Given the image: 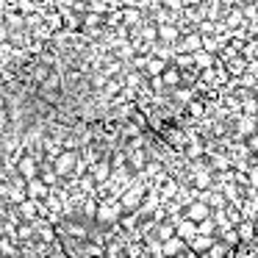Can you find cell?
Instances as JSON below:
<instances>
[{
	"instance_id": "cell-1",
	"label": "cell",
	"mask_w": 258,
	"mask_h": 258,
	"mask_svg": "<svg viewBox=\"0 0 258 258\" xmlns=\"http://www.w3.org/2000/svg\"><path fill=\"white\" fill-rule=\"evenodd\" d=\"M78 167V156H75V150H64L56 156V164H53V169H56L58 175H67L73 172V169Z\"/></svg>"
},
{
	"instance_id": "cell-2",
	"label": "cell",
	"mask_w": 258,
	"mask_h": 258,
	"mask_svg": "<svg viewBox=\"0 0 258 258\" xmlns=\"http://www.w3.org/2000/svg\"><path fill=\"white\" fill-rule=\"evenodd\" d=\"M208 208H211V206H206V203H200V200L191 203V206L186 208V219H191L195 225L206 222V219H208Z\"/></svg>"
},
{
	"instance_id": "cell-3",
	"label": "cell",
	"mask_w": 258,
	"mask_h": 258,
	"mask_svg": "<svg viewBox=\"0 0 258 258\" xmlns=\"http://www.w3.org/2000/svg\"><path fill=\"white\" fill-rule=\"evenodd\" d=\"M186 244H189V241H183L180 236H175V239H169V241L161 244V252L167 258H175V255H180V252H186Z\"/></svg>"
},
{
	"instance_id": "cell-4",
	"label": "cell",
	"mask_w": 258,
	"mask_h": 258,
	"mask_svg": "<svg viewBox=\"0 0 258 258\" xmlns=\"http://www.w3.org/2000/svg\"><path fill=\"white\" fill-rule=\"evenodd\" d=\"M47 189H50V186H47L45 180H39V178L25 183V191H28L31 200H42V197H47Z\"/></svg>"
},
{
	"instance_id": "cell-5",
	"label": "cell",
	"mask_w": 258,
	"mask_h": 258,
	"mask_svg": "<svg viewBox=\"0 0 258 258\" xmlns=\"http://www.w3.org/2000/svg\"><path fill=\"white\" fill-rule=\"evenodd\" d=\"M169 64H172V61H167V58L150 56V64H147V75H150V78H161V75L169 70Z\"/></svg>"
},
{
	"instance_id": "cell-6",
	"label": "cell",
	"mask_w": 258,
	"mask_h": 258,
	"mask_svg": "<svg viewBox=\"0 0 258 258\" xmlns=\"http://www.w3.org/2000/svg\"><path fill=\"white\" fill-rule=\"evenodd\" d=\"M161 81H164V86H178L180 81H183V70H178L175 64H169V70L161 75Z\"/></svg>"
},
{
	"instance_id": "cell-7",
	"label": "cell",
	"mask_w": 258,
	"mask_h": 258,
	"mask_svg": "<svg viewBox=\"0 0 258 258\" xmlns=\"http://www.w3.org/2000/svg\"><path fill=\"white\" fill-rule=\"evenodd\" d=\"M214 53H208V50H200V53H195V64H197V70H203V73H208V70L214 67Z\"/></svg>"
},
{
	"instance_id": "cell-8",
	"label": "cell",
	"mask_w": 258,
	"mask_h": 258,
	"mask_svg": "<svg viewBox=\"0 0 258 258\" xmlns=\"http://www.w3.org/2000/svg\"><path fill=\"white\" fill-rule=\"evenodd\" d=\"M178 236H180V239H183V241H195L197 239V225L195 222H191V219H186V222H180L178 225Z\"/></svg>"
},
{
	"instance_id": "cell-9",
	"label": "cell",
	"mask_w": 258,
	"mask_h": 258,
	"mask_svg": "<svg viewBox=\"0 0 258 258\" xmlns=\"http://www.w3.org/2000/svg\"><path fill=\"white\" fill-rule=\"evenodd\" d=\"M20 172L25 175V180H36V164H34V158H23V161H20Z\"/></svg>"
},
{
	"instance_id": "cell-10",
	"label": "cell",
	"mask_w": 258,
	"mask_h": 258,
	"mask_svg": "<svg viewBox=\"0 0 258 258\" xmlns=\"http://www.w3.org/2000/svg\"><path fill=\"white\" fill-rule=\"evenodd\" d=\"M172 64H175V67H178V70H189V67H197V64H195V56H191V53H178Z\"/></svg>"
},
{
	"instance_id": "cell-11",
	"label": "cell",
	"mask_w": 258,
	"mask_h": 258,
	"mask_svg": "<svg viewBox=\"0 0 258 258\" xmlns=\"http://www.w3.org/2000/svg\"><path fill=\"white\" fill-rule=\"evenodd\" d=\"M139 203H142V195H139V191H128V195H122L119 206H122V208H128V211H131V208H136Z\"/></svg>"
},
{
	"instance_id": "cell-12",
	"label": "cell",
	"mask_w": 258,
	"mask_h": 258,
	"mask_svg": "<svg viewBox=\"0 0 258 258\" xmlns=\"http://www.w3.org/2000/svg\"><path fill=\"white\" fill-rule=\"evenodd\" d=\"M225 67H228V73H233V75H241L247 67H250V64L244 61V56H239V58H233V61H228Z\"/></svg>"
},
{
	"instance_id": "cell-13",
	"label": "cell",
	"mask_w": 258,
	"mask_h": 258,
	"mask_svg": "<svg viewBox=\"0 0 258 258\" xmlns=\"http://www.w3.org/2000/svg\"><path fill=\"white\" fill-rule=\"evenodd\" d=\"M20 214H23L25 219H36V214H39V208H36V200H25L23 206H20Z\"/></svg>"
},
{
	"instance_id": "cell-14",
	"label": "cell",
	"mask_w": 258,
	"mask_h": 258,
	"mask_svg": "<svg viewBox=\"0 0 258 258\" xmlns=\"http://www.w3.org/2000/svg\"><path fill=\"white\" fill-rule=\"evenodd\" d=\"M114 214H117V208H114L111 203H103V206L97 208V219H100V222H108V219H114Z\"/></svg>"
},
{
	"instance_id": "cell-15",
	"label": "cell",
	"mask_w": 258,
	"mask_h": 258,
	"mask_svg": "<svg viewBox=\"0 0 258 258\" xmlns=\"http://www.w3.org/2000/svg\"><path fill=\"white\" fill-rule=\"evenodd\" d=\"M108 172H111V164H108V161L95 164V180H106V178H108Z\"/></svg>"
},
{
	"instance_id": "cell-16",
	"label": "cell",
	"mask_w": 258,
	"mask_h": 258,
	"mask_svg": "<svg viewBox=\"0 0 258 258\" xmlns=\"http://www.w3.org/2000/svg\"><path fill=\"white\" fill-rule=\"evenodd\" d=\"M175 236H178V230H172V225H158V239H161V244L175 239Z\"/></svg>"
},
{
	"instance_id": "cell-17",
	"label": "cell",
	"mask_w": 258,
	"mask_h": 258,
	"mask_svg": "<svg viewBox=\"0 0 258 258\" xmlns=\"http://www.w3.org/2000/svg\"><path fill=\"white\" fill-rule=\"evenodd\" d=\"M191 247H195L197 252H206V250H211V236H197V239L191 241Z\"/></svg>"
},
{
	"instance_id": "cell-18",
	"label": "cell",
	"mask_w": 258,
	"mask_h": 258,
	"mask_svg": "<svg viewBox=\"0 0 258 258\" xmlns=\"http://www.w3.org/2000/svg\"><path fill=\"white\" fill-rule=\"evenodd\" d=\"M236 230H239V236H241V239H252V236H255V228H252L250 222H241Z\"/></svg>"
},
{
	"instance_id": "cell-19",
	"label": "cell",
	"mask_w": 258,
	"mask_h": 258,
	"mask_svg": "<svg viewBox=\"0 0 258 258\" xmlns=\"http://www.w3.org/2000/svg\"><path fill=\"white\" fill-rule=\"evenodd\" d=\"M131 167H134V169H142V167H145V153H142V150L131 153Z\"/></svg>"
},
{
	"instance_id": "cell-20",
	"label": "cell",
	"mask_w": 258,
	"mask_h": 258,
	"mask_svg": "<svg viewBox=\"0 0 258 258\" xmlns=\"http://www.w3.org/2000/svg\"><path fill=\"white\" fill-rule=\"evenodd\" d=\"M211 233H214V222H211V219H206V222L197 225V236H211Z\"/></svg>"
},
{
	"instance_id": "cell-21",
	"label": "cell",
	"mask_w": 258,
	"mask_h": 258,
	"mask_svg": "<svg viewBox=\"0 0 258 258\" xmlns=\"http://www.w3.org/2000/svg\"><path fill=\"white\" fill-rule=\"evenodd\" d=\"M119 89H122V81H119V78H111V81H108V86H106V95H117Z\"/></svg>"
},
{
	"instance_id": "cell-22",
	"label": "cell",
	"mask_w": 258,
	"mask_h": 258,
	"mask_svg": "<svg viewBox=\"0 0 258 258\" xmlns=\"http://www.w3.org/2000/svg\"><path fill=\"white\" fill-rule=\"evenodd\" d=\"M239 239H241V236H239V230H233V228H228V230H225V241H228V244H236Z\"/></svg>"
},
{
	"instance_id": "cell-23",
	"label": "cell",
	"mask_w": 258,
	"mask_h": 258,
	"mask_svg": "<svg viewBox=\"0 0 258 258\" xmlns=\"http://www.w3.org/2000/svg\"><path fill=\"white\" fill-rule=\"evenodd\" d=\"M255 111H258L255 97H247V100H244V114H255Z\"/></svg>"
},
{
	"instance_id": "cell-24",
	"label": "cell",
	"mask_w": 258,
	"mask_h": 258,
	"mask_svg": "<svg viewBox=\"0 0 258 258\" xmlns=\"http://www.w3.org/2000/svg\"><path fill=\"white\" fill-rule=\"evenodd\" d=\"M56 178H58V172H56V169H50V172H45V178H42V180L50 186V183H56Z\"/></svg>"
},
{
	"instance_id": "cell-25",
	"label": "cell",
	"mask_w": 258,
	"mask_h": 258,
	"mask_svg": "<svg viewBox=\"0 0 258 258\" xmlns=\"http://www.w3.org/2000/svg\"><path fill=\"white\" fill-rule=\"evenodd\" d=\"M197 186H200V189H206V186H208V175H197Z\"/></svg>"
},
{
	"instance_id": "cell-26",
	"label": "cell",
	"mask_w": 258,
	"mask_h": 258,
	"mask_svg": "<svg viewBox=\"0 0 258 258\" xmlns=\"http://www.w3.org/2000/svg\"><path fill=\"white\" fill-rule=\"evenodd\" d=\"M86 250H89L92 255H100V252H103V250H100V244H89V247H86Z\"/></svg>"
},
{
	"instance_id": "cell-27",
	"label": "cell",
	"mask_w": 258,
	"mask_h": 258,
	"mask_svg": "<svg viewBox=\"0 0 258 258\" xmlns=\"http://www.w3.org/2000/svg\"><path fill=\"white\" fill-rule=\"evenodd\" d=\"M39 233H42V236H45V239H53V230H50V228H47V225H45V228H39Z\"/></svg>"
},
{
	"instance_id": "cell-28",
	"label": "cell",
	"mask_w": 258,
	"mask_h": 258,
	"mask_svg": "<svg viewBox=\"0 0 258 258\" xmlns=\"http://www.w3.org/2000/svg\"><path fill=\"white\" fill-rule=\"evenodd\" d=\"M250 147H252V150H258V136H250Z\"/></svg>"
},
{
	"instance_id": "cell-29",
	"label": "cell",
	"mask_w": 258,
	"mask_h": 258,
	"mask_svg": "<svg viewBox=\"0 0 258 258\" xmlns=\"http://www.w3.org/2000/svg\"><path fill=\"white\" fill-rule=\"evenodd\" d=\"M250 180H252V183L258 186V169H252V172H250Z\"/></svg>"
},
{
	"instance_id": "cell-30",
	"label": "cell",
	"mask_w": 258,
	"mask_h": 258,
	"mask_svg": "<svg viewBox=\"0 0 258 258\" xmlns=\"http://www.w3.org/2000/svg\"><path fill=\"white\" fill-rule=\"evenodd\" d=\"M258 0H241V6H255Z\"/></svg>"
},
{
	"instance_id": "cell-31",
	"label": "cell",
	"mask_w": 258,
	"mask_h": 258,
	"mask_svg": "<svg viewBox=\"0 0 258 258\" xmlns=\"http://www.w3.org/2000/svg\"><path fill=\"white\" fill-rule=\"evenodd\" d=\"M53 258H67V255H61V252H56V255H53Z\"/></svg>"
},
{
	"instance_id": "cell-32",
	"label": "cell",
	"mask_w": 258,
	"mask_h": 258,
	"mask_svg": "<svg viewBox=\"0 0 258 258\" xmlns=\"http://www.w3.org/2000/svg\"><path fill=\"white\" fill-rule=\"evenodd\" d=\"M255 103H258V95H255Z\"/></svg>"
}]
</instances>
